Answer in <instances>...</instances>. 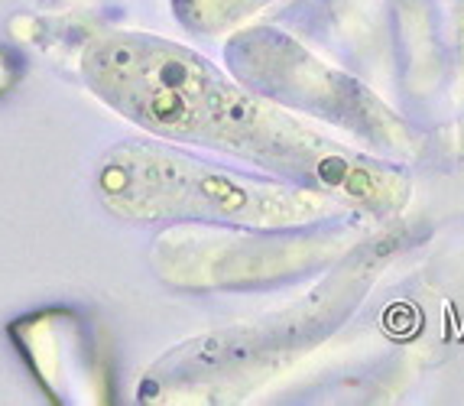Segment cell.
<instances>
[{"label": "cell", "mask_w": 464, "mask_h": 406, "mask_svg": "<svg viewBox=\"0 0 464 406\" xmlns=\"http://www.w3.org/2000/svg\"><path fill=\"white\" fill-rule=\"evenodd\" d=\"M78 72L104 108L166 143L215 150L264 176L315 188L344 208L373 215H393L410 196L393 166L302 124L293 111L163 36L101 33L82 49Z\"/></svg>", "instance_id": "6da1fadb"}, {"label": "cell", "mask_w": 464, "mask_h": 406, "mask_svg": "<svg viewBox=\"0 0 464 406\" xmlns=\"http://www.w3.org/2000/svg\"><path fill=\"white\" fill-rule=\"evenodd\" d=\"M104 211L130 225H198L231 231H286L332 218L344 205L325 192L254 179L156 143L124 140L94 166Z\"/></svg>", "instance_id": "7a4b0ae2"}, {"label": "cell", "mask_w": 464, "mask_h": 406, "mask_svg": "<svg viewBox=\"0 0 464 406\" xmlns=\"http://www.w3.org/2000/svg\"><path fill=\"white\" fill-rule=\"evenodd\" d=\"M334 280L338 283L283 313L208 332L172 348L147 371L140 400L186 403V400H231L234 393H244L276 364L305 352L315 338L325 335V328H332L344 315L348 305L341 286L348 280L344 274Z\"/></svg>", "instance_id": "3957f363"}, {"label": "cell", "mask_w": 464, "mask_h": 406, "mask_svg": "<svg viewBox=\"0 0 464 406\" xmlns=\"http://www.w3.org/2000/svg\"><path fill=\"white\" fill-rule=\"evenodd\" d=\"M231 75L266 102L344 127L373 153L416 157L419 137L371 88L325 65L318 55L273 26H250L225 46Z\"/></svg>", "instance_id": "277c9868"}, {"label": "cell", "mask_w": 464, "mask_h": 406, "mask_svg": "<svg viewBox=\"0 0 464 406\" xmlns=\"http://www.w3.org/2000/svg\"><path fill=\"white\" fill-rule=\"evenodd\" d=\"M322 241L295 237V241H266L254 235H221L198 231V225H172L153 247L156 274L166 283L188 289L208 286H250L273 283L286 270H305Z\"/></svg>", "instance_id": "5b68a950"}, {"label": "cell", "mask_w": 464, "mask_h": 406, "mask_svg": "<svg viewBox=\"0 0 464 406\" xmlns=\"http://www.w3.org/2000/svg\"><path fill=\"white\" fill-rule=\"evenodd\" d=\"M270 0H172V10L188 30L211 36L264 10Z\"/></svg>", "instance_id": "8992f818"}, {"label": "cell", "mask_w": 464, "mask_h": 406, "mask_svg": "<svg viewBox=\"0 0 464 406\" xmlns=\"http://www.w3.org/2000/svg\"><path fill=\"white\" fill-rule=\"evenodd\" d=\"M461 49H464V0H461Z\"/></svg>", "instance_id": "52a82bcc"}]
</instances>
